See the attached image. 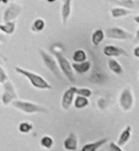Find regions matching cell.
Wrapping results in <instances>:
<instances>
[{
    "mask_svg": "<svg viewBox=\"0 0 139 151\" xmlns=\"http://www.w3.org/2000/svg\"><path fill=\"white\" fill-rule=\"evenodd\" d=\"M51 51H52V53L55 55L56 58H57L58 65L59 67V69H61V71L63 73V75L69 79V81L74 83L76 81V78H75L72 66H71L69 61L67 60V58L62 53L61 47L58 45H54L52 48H51Z\"/></svg>",
    "mask_w": 139,
    "mask_h": 151,
    "instance_id": "obj_1",
    "label": "cell"
},
{
    "mask_svg": "<svg viewBox=\"0 0 139 151\" xmlns=\"http://www.w3.org/2000/svg\"><path fill=\"white\" fill-rule=\"evenodd\" d=\"M14 70H15V72H17L18 74L24 76L25 78H27L28 79H29L31 84L34 87H35V88L46 89V90H49V89L52 88V86H51L44 78L38 74H35L33 72H30V71L24 70L23 68H20V67H15Z\"/></svg>",
    "mask_w": 139,
    "mask_h": 151,
    "instance_id": "obj_2",
    "label": "cell"
},
{
    "mask_svg": "<svg viewBox=\"0 0 139 151\" xmlns=\"http://www.w3.org/2000/svg\"><path fill=\"white\" fill-rule=\"evenodd\" d=\"M38 52H39V54H41V57L43 63L45 64V66L52 72V74L59 79V81H62V71L58 65V62L55 60L54 58L51 55H49L48 53H46V52L42 49H39Z\"/></svg>",
    "mask_w": 139,
    "mask_h": 151,
    "instance_id": "obj_3",
    "label": "cell"
},
{
    "mask_svg": "<svg viewBox=\"0 0 139 151\" xmlns=\"http://www.w3.org/2000/svg\"><path fill=\"white\" fill-rule=\"evenodd\" d=\"M13 106L14 108L22 111L26 114H34V113H47L48 110L43 108L42 106H39L38 104H35L33 102L29 101H22L15 100L13 102Z\"/></svg>",
    "mask_w": 139,
    "mask_h": 151,
    "instance_id": "obj_4",
    "label": "cell"
},
{
    "mask_svg": "<svg viewBox=\"0 0 139 151\" xmlns=\"http://www.w3.org/2000/svg\"><path fill=\"white\" fill-rule=\"evenodd\" d=\"M106 35L108 38L116 39V40H132L134 37L132 34H130L119 27L108 28L106 31Z\"/></svg>",
    "mask_w": 139,
    "mask_h": 151,
    "instance_id": "obj_5",
    "label": "cell"
},
{
    "mask_svg": "<svg viewBox=\"0 0 139 151\" xmlns=\"http://www.w3.org/2000/svg\"><path fill=\"white\" fill-rule=\"evenodd\" d=\"M4 92L2 95V102L4 105H9L11 102H13L17 99V94L15 92V88L11 81H7L3 83Z\"/></svg>",
    "mask_w": 139,
    "mask_h": 151,
    "instance_id": "obj_6",
    "label": "cell"
},
{
    "mask_svg": "<svg viewBox=\"0 0 139 151\" xmlns=\"http://www.w3.org/2000/svg\"><path fill=\"white\" fill-rule=\"evenodd\" d=\"M22 11V8L17 5L15 3H10V5L7 7V9L4 12V14H3V20L5 23L8 22H11L12 20L14 19L17 18L19 17Z\"/></svg>",
    "mask_w": 139,
    "mask_h": 151,
    "instance_id": "obj_7",
    "label": "cell"
},
{
    "mask_svg": "<svg viewBox=\"0 0 139 151\" xmlns=\"http://www.w3.org/2000/svg\"><path fill=\"white\" fill-rule=\"evenodd\" d=\"M120 106L124 111H129L133 106V96L132 90L126 88L122 91L120 96Z\"/></svg>",
    "mask_w": 139,
    "mask_h": 151,
    "instance_id": "obj_8",
    "label": "cell"
},
{
    "mask_svg": "<svg viewBox=\"0 0 139 151\" xmlns=\"http://www.w3.org/2000/svg\"><path fill=\"white\" fill-rule=\"evenodd\" d=\"M103 53L106 57H121V55L128 57V53H127L126 50L120 48V47H115L113 45L106 46L103 50Z\"/></svg>",
    "mask_w": 139,
    "mask_h": 151,
    "instance_id": "obj_9",
    "label": "cell"
},
{
    "mask_svg": "<svg viewBox=\"0 0 139 151\" xmlns=\"http://www.w3.org/2000/svg\"><path fill=\"white\" fill-rule=\"evenodd\" d=\"M74 96H75V91H74V86L69 87L64 93L62 95V107L64 110L69 109V107L71 106L74 100Z\"/></svg>",
    "mask_w": 139,
    "mask_h": 151,
    "instance_id": "obj_10",
    "label": "cell"
},
{
    "mask_svg": "<svg viewBox=\"0 0 139 151\" xmlns=\"http://www.w3.org/2000/svg\"><path fill=\"white\" fill-rule=\"evenodd\" d=\"M132 126L128 125V126H126V128L121 132L117 141V145L120 146V147H122L123 145H125L127 142L130 141V137H132Z\"/></svg>",
    "mask_w": 139,
    "mask_h": 151,
    "instance_id": "obj_11",
    "label": "cell"
},
{
    "mask_svg": "<svg viewBox=\"0 0 139 151\" xmlns=\"http://www.w3.org/2000/svg\"><path fill=\"white\" fill-rule=\"evenodd\" d=\"M63 146H64V148L66 150H76L78 146V141L76 135L74 133H70L69 136L63 142Z\"/></svg>",
    "mask_w": 139,
    "mask_h": 151,
    "instance_id": "obj_12",
    "label": "cell"
},
{
    "mask_svg": "<svg viewBox=\"0 0 139 151\" xmlns=\"http://www.w3.org/2000/svg\"><path fill=\"white\" fill-rule=\"evenodd\" d=\"M108 142V139H101V140L93 142H89V144L85 145L82 147V151H96L101 147L102 145H106V142Z\"/></svg>",
    "mask_w": 139,
    "mask_h": 151,
    "instance_id": "obj_13",
    "label": "cell"
},
{
    "mask_svg": "<svg viewBox=\"0 0 139 151\" xmlns=\"http://www.w3.org/2000/svg\"><path fill=\"white\" fill-rule=\"evenodd\" d=\"M71 4L72 1L71 0H65L62 3V23L66 24L67 20L69 19L70 14H71Z\"/></svg>",
    "mask_w": 139,
    "mask_h": 151,
    "instance_id": "obj_14",
    "label": "cell"
},
{
    "mask_svg": "<svg viewBox=\"0 0 139 151\" xmlns=\"http://www.w3.org/2000/svg\"><path fill=\"white\" fill-rule=\"evenodd\" d=\"M91 61L89 60H85L83 62H79V63H73L72 66L74 70L76 71L77 73L79 74H83V73H86L87 71H89L91 68Z\"/></svg>",
    "mask_w": 139,
    "mask_h": 151,
    "instance_id": "obj_15",
    "label": "cell"
},
{
    "mask_svg": "<svg viewBox=\"0 0 139 151\" xmlns=\"http://www.w3.org/2000/svg\"><path fill=\"white\" fill-rule=\"evenodd\" d=\"M106 79V75L103 73V71L99 70V69H94L92 74H91V77L89 78V81L100 84V83L104 82Z\"/></svg>",
    "mask_w": 139,
    "mask_h": 151,
    "instance_id": "obj_16",
    "label": "cell"
},
{
    "mask_svg": "<svg viewBox=\"0 0 139 151\" xmlns=\"http://www.w3.org/2000/svg\"><path fill=\"white\" fill-rule=\"evenodd\" d=\"M132 13V11H130V10H126V9H123V8H112L110 10V14H111V17L113 18H120V17H127Z\"/></svg>",
    "mask_w": 139,
    "mask_h": 151,
    "instance_id": "obj_17",
    "label": "cell"
},
{
    "mask_svg": "<svg viewBox=\"0 0 139 151\" xmlns=\"http://www.w3.org/2000/svg\"><path fill=\"white\" fill-rule=\"evenodd\" d=\"M104 38H105V33L101 29H99V30H96L92 34L91 41H92L94 46H99L102 43V41L104 40Z\"/></svg>",
    "mask_w": 139,
    "mask_h": 151,
    "instance_id": "obj_18",
    "label": "cell"
},
{
    "mask_svg": "<svg viewBox=\"0 0 139 151\" xmlns=\"http://www.w3.org/2000/svg\"><path fill=\"white\" fill-rule=\"evenodd\" d=\"M108 64H109V68L110 69V71H112L114 74H116V75H122L123 74L122 66L119 64V62L115 60V59H112V58L109 59Z\"/></svg>",
    "mask_w": 139,
    "mask_h": 151,
    "instance_id": "obj_19",
    "label": "cell"
},
{
    "mask_svg": "<svg viewBox=\"0 0 139 151\" xmlns=\"http://www.w3.org/2000/svg\"><path fill=\"white\" fill-rule=\"evenodd\" d=\"M72 58L75 63L83 62L86 60V54L83 50H76L72 55Z\"/></svg>",
    "mask_w": 139,
    "mask_h": 151,
    "instance_id": "obj_20",
    "label": "cell"
},
{
    "mask_svg": "<svg viewBox=\"0 0 139 151\" xmlns=\"http://www.w3.org/2000/svg\"><path fill=\"white\" fill-rule=\"evenodd\" d=\"M88 99L85 98V97H82V96H78L76 99H75V102H74V105L76 107L77 109H83L86 107L88 105Z\"/></svg>",
    "mask_w": 139,
    "mask_h": 151,
    "instance_id": "obj_21",
    "label": "cell"
},
{
    "mask_svg": "<svg viewBox=\"0 0 139 151\" xmlns=\"http://www.w3.org/2000/svg\"><path fill=\"white\" fill-rule=\"evenodd\" d=\"M0 30L4 32L7 35H12L14 34V32L15 30V23L14 22H8L4 23V24L0 25Z\"/></svg>",
    "mask_w": 139,
    "mask_h": 151,
    "instance_id": "obj_22",
    "label": "cell"
},
{
    "mask_svg": "<svg viewBox=\"0 0 139 151\" xmlns=\"http://www.w3.org/2000/svg\"><path fill=\"white\" fill-rule=\"evenodd\" d=\"M114 3L117 4L120 7H123V9L126 10L130 11L134 8V1H132V0H117V1H114Z\"/></svg>",
    "mask_w": 139,
    "mask_h": 151,
    "instance_id": "obj_23",
    "label": "cell"
},
{
    "mask_svg": "<svg viewBox=\"0 0 139 151\" xmlns=\"http://www.w3.org/2000/svg\"><path fill=\"white\" fill-rule=\"evenodd\" d=\"M45 27V22L41 18H38L34 21L33 25H32L31 29L34 32H41Z\"/></svg>",
    "mask_w": 139,
    "mask_h": 151,
    "instance_id": "obj_24",
    "label": "cell"
},
{
    "mask_svg": "<svg viewBox=\"0 0 139 151\" xmlns=\"http://www.w3.org/2000/svg\"><path fill=\"white\" fill-rule=\"evenodd\" d=\"M75 94H77L78 96H82L85 98H89L92 95V91L88 88H78V87H74Z\"/></svg>",
    "mask_w": 139,
    "mask_h": 151,
    "instance_id": "obj_25",
    "label": "cell"
},
{
    "mask_svg": "<svg viewBox=\"0 0 139 151\" xmlns=\"http://www.w3.org/2000/svg\"><path fill=\"white\" fill-rule=\"evenodd\" d=\"M41 145L45 148H51L54 145V141L50 136H43L41 140Z\"/></svg>",
    "mask_w": 139,
    "mask_h": 151,
    "instance_id": "obj_26",
    "label": "cell"
},
{
    "mask_svg": "<svg viewBox=\"0 0 139 151\" xmlns=\"http://www.w3.org/2000/svg\"><path fill=\"white\" fill-rule=\"evenodd\" d=\"M18 129L21 133H28L33 129V124L29 122H23L19 124Z\"/></svg>",
    "mask_w": 139,
    "mask_h": 151,
    "instance_id": "obj_27",
    "label": "cell"
},
{
    "mask_svg": "<svg viewBox=\"0 0 139 151\" xmlns=\"http://www.w3.org/2000/svg\"><path fill=\"white\" fill-rule=\"evenodd\" d=\"M7 81H8V76L5 73V71L3 70L2 67L0 66V82L4 83V82Z\"/></svg>",
    "mask_w": 139,
    "mask_h": 151,
    "instance_id": "obj_28",
    "label": "cell"
},
{
    "mask_svg": "<svg viewBox=\"0 0 139 151\" xmlns=\"http://www.w3.org/2000/svg\"><path fill=\"white\" fill-rule=\"evenodd\" d=\"M109 150L112 151H122V147H120L117 144H114L113 142H111L109 144Z\"/></svg>",
    "mask_w": 139,
    "mask_h": 151,
    "instance_id": "obj_29",
    "label": "cell"
},
{
    "mask_svg": "<svg viewBox=\"0 0 139 151\" xmlns=\"http://www.w3.org/2000/svg\"><path fill=\"white\" fill-rule=\"evenodd\" d=\"M133 53H134V55H135L136 58H138V57H139V47H138V46H137V47H135V48H134Z\"/></svg>",
    "mask_w": 139,
    "mask_h": 151,
    "instance_id": "obj_30",
    "label": "cell"
},
{
    "mask_svg": "<svg viewBox=\"0 0 139 151\" xmlns=\"http://www.w3.org/2000/svg\"><path fill=\"white\" fill-rule=\"evenodd\" d=\"M0 41H1V42L6 41V38H5V37H4L2 34H0Z\"/></svg>",
    "mask_w": 139,
    "mask_h": 151,
    "instance_id": "obj_31",
    "label": "cell"
},
{
    "mask_svg": "<svg viewBox=\"0 0 139 151\" xmlns=\"http://www.w3.org/2000/svg\"><path fill=\"white\" fill-rule=\"evenodd\" d=\"M133 20L135 21V23H139V17L138 15H136V17L133 18Z\"/></svg>",
    "mask_w": 139,
    "mask_h": 151,
    "instance_id": "obj_32",
    "label": "cell"
}]
</instances>
